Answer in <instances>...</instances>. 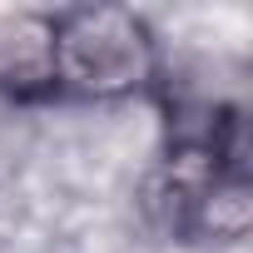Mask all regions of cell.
<instances>
[{
	"mask_svg": "<svg viewBox=\"0 0 253 253\" xmlns=\"http://www.w3.org/2000/svg\"><path fill=\"white\" fill-rule=\"evenodd\" d=\"M55 25V104L154 99L169 60L149 15L129 5H65Z\"/></svg>",
	"mask_w": 253,
	"mask_h": 253,
	"instance_id": "cell-1",
	"label": "cell"
},
{
	"mask_svg": "<svg viewBox=\"0 0 253 253\" xmlns=\"http://www.w3.org/2000/svg\"><path fill=\"white\" fill-rule=\"evenodd\" d=\"M0 104H55V25L50 10H0Z\"/></svg>",
	"mask_w": 253,
	"mask_h": 253,
	"instance_id": "cell-2",
	"label": "cell"
},
{
	"mask_svg": "<svg viewBox=\"0 0 253 253\" xmlns=\"http://www.w3.org/2000/svg\"><path fill=\"white\" fill-rule=\"evenodd\" d=\"M253 233V179L248 164L213 174L184 209L174 238L179 243H243Z\"/></svg>",
	"mask_w": 253,
	"mask_h": 253,
	"instance_id": "cell-3",
	"label": "cell"
}]
</instances>
